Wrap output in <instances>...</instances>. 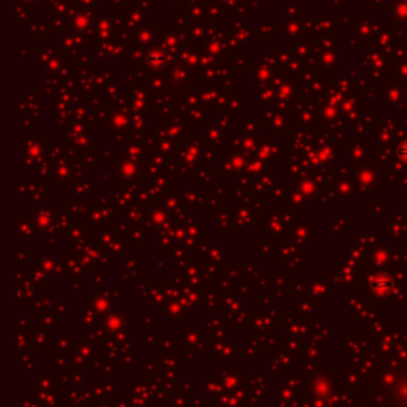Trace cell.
<instances>
[{"label": "cell", "instance_id": "obj_1", "mask_svg": "<svg viewBox=\"0 0 407 407\" xmlns=\"http://www.w3.org/2000/svg\"><path fill=\"white\" fill-rule=\"evenodd\" d=\"M165 59H167V56L158 49H154L148 54V62H150V65H154V67H163Z\"/></svg>", "mask_w": 407, "mask_h": 407}]
</instances>
